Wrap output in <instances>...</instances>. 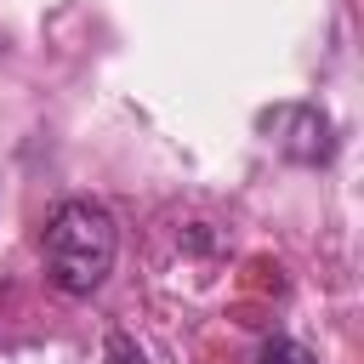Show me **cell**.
Listing matches in <instances>:
<instances>
[{
  "label": "cell",
  "instance_id": "obj_4",
  "mask_svg": "<svg viewBox=\"0 0 364 364\" xmlns=\"http://www.w3.org/2000/svg\"><path fill=\"white\" fill-rule=\"evenodd\" d=\"M256 364H318V358H313L301 341H290V336H273V341L262 347V358H256Z\"/></svg>",
  "mask_w": 364,
  "mask_h": 364
},
{
  "label": "cell",
  "instance_id": "obj_1",
  "mask_svg": "<svg viewBox=\"0 0 364 364\" xmlns=\"http://www.w3.org/2000/svg\"><path fill=\"white\" fill-rule=\"evenodd\" d=\"M114 250H119V228H114L108 205L63 199L51 210V222H46V273H51L57 290L91 296L114 273Z\"/></svg>",
  "mask_w": 364,
  "mask_h": 364
},
{
  "label": "cell",
  "instance_id": "obj_3",
  "mask_svg": "<svg viewBox=\"0 0 364 364\" xmlns=\"http://www.w3.org/2000/svg\"><path fill=\"white\" fill-rule=\"evenodd\" d=\"M102 364H148V353L136 347V336L108 330V336H102Z\"/></svg>",
  "mask_w": 364,
  "mask_h": 364
},
{
  "label": "cell",
  "instance_id": "obj_2",
  "mask_svg": "<svg viewBox=\"0 0 364 364\" xmlns=\"http://www.w3.org/2000/svg\"><path fill=\"white\" fill-rule=\"evenodd\" d=\"M256 131L296 165H330V154H336V125L313 102H273L256 114Z\"/></svg>",
  "mask_w": 364,
  "mask_h": 364
}]
</instances>
